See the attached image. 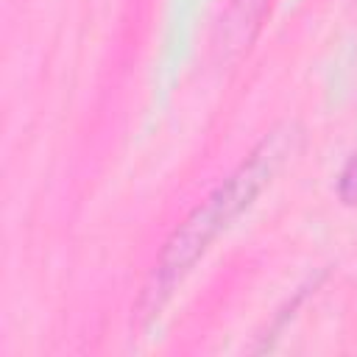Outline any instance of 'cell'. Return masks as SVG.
Listing matches in <instances>:
<instances>
[{
    "mask_svg": "<svg viewBox=\"0 0 357 357\" xmlns=\"http://www.w3.org/2000/svg\"><path fill=\"white\" fill-rule=\"evenodd\" d=\"M271 0H234L231 3V11H229V36L234 39V45H243V39L248 42L251 36H254V31H257V25H259V20H262V14H265V6H268Z\"/></svg>",
    "mask_w": 357,
    "mask_h": 357,
    "instance_id": "cell-2",
    "label": "cell"
},
{
    "mask_svg": "<svg viewBox=\"0 0 357 357\" xmlns=\"http://www.w3.org/2000/svg\"><path fill=\"white\" fill-rule=\"evenodd\" d=\"M276 165V148L273 142H262L201 206L192 209V215L170 234L165 243V251L159 254V262L153 268V279L145 290V307L153 312L162 307L173 284L195 265V259L209 248V243L226 229L231 218H237L251 198L259 192V187L268 181Z\"/></svg>",
    "mask_w": 357,
    "mask_h": 357,
    "instance_id": "cell-1",
    "label": "cell"
},
{
    "mask_svg": "<svg viewBox=\"0 0 357 357\" xmlns=\"http://www.w3.org/2000/svg\"><path fill=\"white\" fill-rule=\"evenodd\" d=\"M340 195H343L346 201H354V198H357V159H351V165H349L346 173H343Z\"/></svg>",
    "mask_w": 357,
    "mask_h": 357,
    "instance_id": "cell-3",
    "label": "cell"
}]
</instances>
